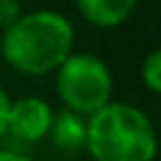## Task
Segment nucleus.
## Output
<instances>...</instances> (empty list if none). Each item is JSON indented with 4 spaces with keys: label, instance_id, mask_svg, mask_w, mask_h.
Returning <instances> with one entry per match:
<instances>
[{
    "label": "nucleus",
    "instance_id": "423d86ee",
    "mask_svg": "<svg viewBox=\"0 0 161 161\" xmlns=\"http://www.w3.org/2000/svg\"><path fill=\"white\" fill-rule=\"evenodd\" d=\"M48 138L58 151H65V153L80 151L83 143H86V118H80V116H75L65 108L55 111Z\"/></svg>",
    "mask_w": 161,
    "mask_h": 161
},
{
    "label": "nucleus",
    "instance_id": "7ed1b4c3",
    "mask_svg": "<svg viewBox=\"0 0 161 161\" xmlns=\"http://www.w3.org/2000/svg\"><path fill=\"white\" fill-rule=\"evenodd\" d=\"M53 83L63 108L80 118L113 101V73L101 55L88 50H73L53 73Z\"/></svg>",
    "mask_w": 161,
    "mask_h": 161
},
{
    "label": "nucleus",
    "instance_id": "20e7f679",
    "mask_svg": "<svg viewBox=\"0 0 161 161\" xmlns=\"http://www.w3.org/2000/svg\"><path fill=\"white\" fill-rule=\"evenodd\" d=\"M55 108L43 96H20L10 101L5 136L18 143H38L48 138Z\"/></svg>",
    "mask_w": 161,
    "mask_h": 161
},
{
    "label": "nucleus",
    "instance_id": "0eeeda50",
    "mask_svg": "<svg viewBox=\"0 0 161 161\" xmlns=\"http://www.w3.org/2000/svg\"><path fill=\"white\" fill-rule=\"evenodd\" d=\"M138 78L143 83V88L151 93V96H158L161 93V50L153 48L143 55L141 60V68H138Z\"/></svg>",
    "mask_w": 161,
    "mask_h": 161
},
{
    "label": "nucleus",
    "instance_id": "1a4fd4ad",
    "mask_svg": "<svg viewBox=\"0 0 161 161\" xmlns=\"http://www.w3.org/2000/svg\"><path fill=\"white\" fill-rule=\"evenodd\" d=\"M10 96L5 91V86L0 83V138L5 136V126H8V111H10Z\"/></svg>",
    "mask_w": 161,
    "mask_h": 161
},
{
    "label": "nucleus",
    "instance_id": "9d476101",
    "mask_svg": "<svg viewBox=\"0 0 161 161\" xmlns=\"http://www.w3.org/2000/svg\"><path fill=\"white\" fill-rule=\"evenodd\" d=\"M0 161H33V158L18 148H0Z\"/></svg>",
    "mask_w": 161,
    "mask_h": 161
},
{
    "label": "nucleus",
    "instance_id": "6e6552de",
    "mask_svg": "<svg viewBox=\"0 0 161 161\" xmlns=\"http://www.w3.org/2000/svg\"><path fill=\"white\" fill-rule=\"evenodd\" d=\"M20 15H23L20 0H0V33L8 30Z\"/></svg>",
    "mask_w": 161,
    "mask_h": 161
},
{
    "label": "nucleus",
    "instance_id": "f257e3e1",
    "mask_svg": "<svg viewBox=\"0 0 161 161\" xmlns=\"http://www.w3.org/2000/svg\"><path fill=\"white\" fill-rule=\"evenodd\" d=\"M73 23L50 8L23 10V15L0 33V58L10 70L28 78L53 75L73 53Z\"/></svg>",
    "mask_w": 161,
    "mask_h": 161
},
{
    "label": "nucleus",
    "instance_id": "f03ea898",
    "mask_svg": "<svg viewBox=\"0 0 161 161\" xmlns=\"http://www.w3.org/2000/svg\"><path fill=\"white\" fill-rule=\"evenodd\" d=\"M156 146L151 116L128 101H111L86 118L83 148L93 161H153Z\"/></svg>",
    "mask_w": 161,
    "mask_h": 161
},
{
    "label": "nucleus",
    "instance_id": "39448f33",
    "mask_svg": "<svg viewBox=\"0 0 161 161\" xmlns=\"http://www.w3.org/2000/svg\"><path fill=\"white\" fill-rule=\"evenodd\" d=\"M78 15L101 30L121 28L136 10L138 0H73Z\"/></svg>",
    "mask_w": 161,
    "mask_h": 161
}]
</instances>
